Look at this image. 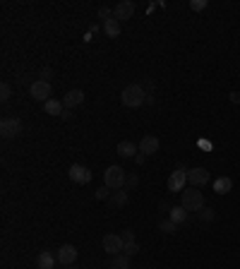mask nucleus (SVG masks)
Segmentation results:
<instances>
[{
    "label": "nucleus",
    "instance_id": "7",
    "mask_svg": "<svg viewBox=\"0 0 240 269\" xmlns=\"http://www.w3.org/2000/svg\"><path fill=\"white\" fill-rule=\"evenodd\" d=\"M185 185H188V171L180 166V168H176V171L168 176V190L170 192H182Z\"/></svg>",
    "mask_w": 240,
    "mask_h": 269
},
{
    "label": "nucleus",
    "instance_id": "9",
    "mask_svg": "<svg viewBox=\"0 0 240 269\" xmlns=\"http://www.w3.org/2000/svg\"><path fill=\"white\" fill-rule=\"evenodd\" d=\"M188 183H190L192 188H202V185H206L209 183V171L202 168V166L190 168V171H188Z\"/></svg>",
    "mask_w": 240,
    "mask_h": 269
},
{
    "label": "nucleus",
    "instance_id": "8",
    "mask_svg": "<svg viewBox=\"0 0 240 269\" xmlns=\"http://www.w3.org/2000/svg\"><path fill=\"white\" fill-rule=\"evenodd\" d=\"M122 248H125V240L120 236H116V233H106L104 236V250H106L108 255H113V257L120 255Z\"/></svg>",
    "mask_w": 240,
    "mask_h": 269
},
{
    "label": "nucleus",
    "instance_id": "23",
    "mask_svg": "<svg viewBox=\"0 0 240 269\" xmlns=\"http://www.w3.org/2000/svg\"><path fill=\"white\" fill-rule=\"evenodd\" d=\"M122 252H125L128 257H134V255H137V252H140V245H137V240H134V243H125Z\"/></svg>",
    "mask_w": 240,
    "mask_h": 269
},
{
    "label": "nucleus",
    "instance_id": "22",
    "mask_svg": "<svg viewBox=\"0 0 240 269\" xmlns=\"http://www.w3.org/2000/svg\"><path fill=\"white\" fill-rule=\"evenodd\" d=\"M158 228L164 233H178V224L176 221H170V219H166V221H161L158 224Z\"/></svg>",
    "mask_w": 240,
    "mask_h": 269
},
{
    "label": "nucleus",
    "instance_id": "31",
    "mask_svg": "<svg viewBox=\"0 0 240 269\" xmlns=\"http://www.w3.org/2000/svg\"><path fill=\"white\" fill-rule=\"evenodd\" d=\"M98 17H101V20L106 22V20H110L113 14H110V10H108V8H98Z\"/></svg>",
    "mask_w": 240,
    "mask_h": 269
},
{
    "label": "nucleus",
    "instance_id": "21",
    "mask_svg": "<svg viewBox=\"0 0 240 269\" xmlns=\"http://www.w3.org/2000/svg\"><path fill=\"white\" fill-rule=\"evenodd\" d=\"M128 264H130V257L125 252H120V255H116L110 260V269H128Z\"/></svg>",
    "mask_w": 240,
    "mask_h": 269
},
{
    "label": "nucleus",
    "instance_id": "24",
    "mask_svg": "<svg viewBox=\"0 0 240 269\" xmlns=\"http://www.w3.org/2000/svg\"><path fill=\"white\" fill-rule=\"evenodd\" d=\"M206 0H190V10H194V12H202V10H206Z\"/></svg>",
    "mask_w": 240,
    "mask_h": 269
},
{
    "label": "nucleus",
    "instance_id": "13",
    "mask_svg": "<svg viewBox=\"0 0 240 269\" xmlns=\"http://www.w3.org/2000/svg\"><path fill=\"white\" fill-rule=\"evenodd\" d=\"M82 101H84V92H82V89H70V92L62 96V106L72 110L74 106H80Z\"/></svg>",
    "mask_w": 240,
    "mask_h": 269
},
{
    "label": "nucleus",
    "instance_id": "16",
    "mask_svg": "<svg viewBox=\"0 0 240 269\" xmlns=\"http://www.w3.org/2000/svg\"><path fill=\"white\" fill-rule=\"evenodd\" d=\"M233 190V180L228 178V176H221V178H216L214 180V192L216 195H228Z\"/></svg>",
    "mask_w": 240,
    "mask_h": 269
},
{
    "label": "nucleus",
    "instance_id": "32",
    "mask_svg": "<svg viewBox=\"0 0 240 269\" xmlns=\"http://www.w3.org/2000/svg\"><path fill=\"white\" fill-rule=\"evenodd\" d=\"M230 101L233 104H240V92H230Z\"/></svg>",
    "mask_w": 240,
    "mask_h": 269
},
{
    "label": "nucleus",
    "instance_id": "30",
    "mask_svg": "<svg viewBox=\"0 0 240 269\" xmlns=\"http://www.w3.org/2000/svg\"><path fill=\"white\" fill-rule=\"evenodd\" d=\"M108 192H110V188H106V185H104V188H98V190H96V200H106Z\"/></svg>",
    "mask_w": 240,
    "mask_h": 269
},
{
    "label": "nucleus",
    "instance_id": "15",
    "mask_svg": "<svg viewBox=\"0 0 240 269\" xmlns=\"http://www.w3.org/2000/svg\"><path fill=\"white\" fill-rule=\"evenodd\" d=\"M56 262H58V257H53V252H48V250L38 252V257H36V267L38 269H53Z\"/></svg>",
    "mask_w": 240,
    "mask_h": 269
},
{
    "label": "nucleus",
    "instance_id": "18",
    "mask_svg": "<svg viewBox=\"0 0 240 269\" xmlns=\"http://www.w3.org/2000/svg\"><path fill=\"white\" fill-rule=\"evenodd\" d=\"M44 110H46L48 116H62V110H65V106H62V101H56V98H48L46 104H44Z\"/></svg>",
    "mask_w": 240,
    "mask_h": 269
},
{
    "label": "nucleus",
    "instance_id": "12",
    "mask_svg": "<svg viewBox=\"0 0 240 269\" xmlns=\"http://www.w3.org/2000/svg\"><path fill=\"white\" fill-rule=\"evenodd\" d=\"M132 14H134V2H132V0H122V2H118V5H116V10H113V17H116L118 22H122V20H130Z\"/></svg>",
    "mask_w": 240,
    "mask_h": 269
},
{
    "label": "nucleus",
    "instance_id": "6",
    "mask_svg": "<svg viewBox=\"0 0 240 269\" xmlns=\"http://www.w3.org/2000/svg\"><path fill=\"white\" fill-rule=\"evenodd\" d=\"M29 94L34 101H44L46 104L48 98H50V82H44V80H34L32 84H29Z\"/></svg>",
    "mask_w": 240,
    "mask_h": 269
},
{
    "label": "nucleus",
    "instance_id": "33",
    "mask_svg": "<svg viewBox=\"0 0 240 269\" xmlns=\"http://www.w3.org/2000/svg\"><path fill=\"white\" fill-rule=\"evenodd\" d=\"M60 118H62V120H70V118H72V110H70V108H65V110H62V116H60Z\"/></svg>",
    "mask_w": 240,
    "mask_h": 269
},
{
    "label": "nucleus",
    "instance_id": "29",
    "mask_svg": "<svg viewBox=\"0 0 240 269\" xmlns=\"http://www.w3.org/2000/svg\"><path fill=\"white\" fill-rule=\"evenodd\" d=\"M137 183H140V178H137L134 173H130V176L125 178V185H128V190H130V188H137Z\"/></svg>",
    "mask_w": 240,
    "mask_h": 269
},
{
    "label": "nucleus",
    "instance_id": "2",
    "mask_svg": "<svg viewBox=\"0 0 240 269\" xmlns=\"http://www.w3.org/2000/svg\"><path fill=\"white\" fill-rule=\"evenodd\" d=\"M180 204L188 209V212H200V209H204V195L200 192V188H188V190H182Z\"/></svg>",
    "mask_w": 240,
    "mask_h": 269
},
{
    "label": "nucleus",
    "instance_id": "1",
    "mask_svg": "<svg viewBox=\"0 0 240 269\" xmlns=\"http://www.w3.org/2000/svg\"><path fill=\"white\" fill-rule=\"evenodd\" d=\"M120 101L128 108H140L144 101H146V92H144L142 84H128L122 89V94H120Z\"/></svg>",
    "mask_w": 240,
    "mask_h": 269
},
{
    "label": "nucleus",
    "instance_id": "20",
    "mask_svg": "<svg viewBox=\"0 0 240 269\" xmlns=\"http://www.w3.org/2000/svg\"><path fill=\"white\" fill-rule=\"evenodd\" d=\"M128 192H130V190H118V192H113V195H110V204H113V207H125V204H128Z\"/></svg>",
    "mask_w": 240,
    "mask_h": 269
},
{
    "label": "nucleus",
    "instance_id": "5",
    "mask_svg": "<svg viewBox=\"0 0 240 269\" xmlns=\"http://www.w3.org/2000/svg\"><path fill=\"white\" fill-rule=\"evenodd\" d=\"M92 178H94L92 168H86V166H82V164H72L70 166V180L72 183L86 185V183H92Z\"/></svg>",
    "mask_w": 240,
    "mask_h": 269
},
{
    "label": "nucleus",
    "instance_id": "17",
    "mask_svg": "<svg viewBox=\"0 0 240 269\" xmlns=\"http://www.w3.org/2000/svg\"><path fill=\"white\" fill-rule=\"evenodd\" d=\"M104 32H106V36L118 38L120 32H122V26H120V22L116 20V17H110V20H106V22H104Z\"/></svg>",
    "mask_w": 240,
    "mask_h": 269
},
{
    "label": "nucleus",
    "instance_id": "26",
    "mask_svg": "<svg viewBox=\"0 0 240 269\" xmlns=\"http://www.w3.org/2000/svg\"><path fill=\"white\" fill-rule=\"evenodd\" d=\"M50 77H53V70H50V68H41V70H38V80L50 82Z\"/></svg>",
    "mask_w": 240,
    "mask_h": 269
},
{
    "label": "nucleus",
    "instance_id": "34",
    "mask_svg": "<svg viewBox=\"0 0 240 269\" xmlns=\"http://www.w3.org/2000/svg\"><path fill=\"white\" fill-rule=\"evenodd\" d=\"M144 159H146L144 154H137V156H134V161H137V164H144Z\"/></svg>",
    "mask_w": 240,
    "mask_h": 269
},
{
    "label": "nucleus",
    "instance_id": "27",
    "mask_svg": "<svg viewBox=\"0 0 240 269\" xmlns=\"http://www.w3.org/2000/svg\"><path fill=\"white\" fill-rule=\"evenodd\" d=\"M200 219H202V221H212V219H214V209H209V207L200 209Z\"/></svg>",
    "mask_w": 240,
    "mask_h": 269
},
{
    "label": "nucleus",
    "instance_id": "10",
    "mask_svg": "<svg viewBox=\"0 0 240 269\" xmlns=\"http://www.w3.org/2000/svg\"><path fill=\"white\" fill-rule=\"evenodd\" d=\"M158 147H161V142H158V137H156V134H144L142 142H140V154L152 156V154L158 152Z\"/></svg>",
    "mask_w": 240,
    "mask_h": 269
},
{
    "label": "nucleus",
    "instance_id": "4",
    "mask_svg": "<svg viewBox=\"0 0 240 269\" xmlns=\"http://www.w3.org/2000/svg\"><path fill=\"white\" fill-rule=\"evenodd\" d=\"M0 134H2L5 140L20 137V134H22V120H20L17 116H8V118H2V122H0Z\"/></svg>",
    "mask_w": 240,
    "mask_h": 269
},
{
    "label": "nucleus",
    "instance_id": "28",
    "mask_svg": "<svg viewBox=\"0 0 240 269\" xmlns=\"http://www.w3.org/2000/svg\"><path fill=\"white\" fill-rule=\"evenodd\" d=\"M120 238H122L125 243H134V231H132V228H125V231L120 233Z\"/></svg>",
    "mask_w": 240,
    "mask_h": 269
},
{
    "label": "nucleus",
    "instance_id": "3",
    "mask_svg": "<svg viewBox=\"0 0 240 269\" xmlns=\"http://www.w3.org/2000/svg\"><path fill=\"white\" fill-rule=\"evenodd\" d=\"M125 178H128V173L122 171L120 166H108L106 173H104V183H106V188H110V190H120V188L125 185Z\"/></svg>",
    "mask_w": 240,
    "mask_h": 269
},
{
    "label": "nucleus",
    "instance_id": "19",
    "mask_svg": "<svg viewBox=\"0 0 240 269\" xmlns=\"http://www.w3.org/2000/svg\"><path fill=\"white\" fill-rule=\"evenodd\" d=\"M168 219L170 221H176V224H182V221H188V209L182 207V204H180V207H173L170 209V212H168Z\"/></svg>",
    "mask_w": 240,
    "mask_h": 269
},
{
    "label": "nucleus",
    "instance_id": "25",
    "mask_svg": "<svg viewBox=\"0 0 240 269\" xmlns=\"http://www.w3.org/2000/svg\"><path fill=\"white\" fill-rule=\"evenodd\" d=\"M10 96H12V86L8 84V82H2V84H0V98H2V101H8Z\"/></svg>",
    "mask_w": 240,
    "mask_h": 269
},
{
    "label": "nucleus",
    "instance_id": "14",
    "mask_svg": "<svg viewBox=\"0 0 240 269\" xmlns=\"http://www.w3.org/2000/svg\"><path fill=\"white\" fill-rule=\"evenodd\" d=\"M137 149H140V147H137L134 142H130V140H122L116 152H118V156H122V159H132V156H137Z\"/></svg>",
    "mask_w": 240,
    "mask_h": 269
},
{
    "label": "nucleus",
    "instance_id": "11",
    "mask_svg": "<svg viewBox=\"0 0 240 269\" xmlns=\"http://www.w3.org/2000/svg\"><path fill=\"white\" fill-rule=\"evenodd\" d=\"M56 257H58L60 264H74V260H77V248H74V245H60Z\"/></svg>",
    "mask_w": 240,
    "mask_h": 269
}]
</instances>
